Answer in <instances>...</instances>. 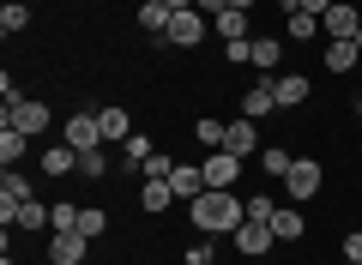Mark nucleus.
Wrapping results in <instances>:
<instances>
[{"instance_id": "nucleus-1", "label": "nucleus", "mask_w": 362, "mask_h": 265, "mask_svg": "<svg viewBox=\"0 0 362 265\" xmlns=\"http://www.w3.org/2000/svg\"><path fill=\"white\" fill-rule=\"evenodd\" d=\"M242 223H247V205L230 187H206L194 199V229H206V235H235Z\"/></svg>"}, {"instance_id": "nucleus-2", "label": "nucleus", "mask_w": 362, "mask_h": 265, "mask_svg": "<svg viewBox=\"0 0 362 265\" xmlns=\"http://www.w3.org/2000/svg\"><path fill=\"white\" fill-rule=\"evenodd\" d=\"M163 42H169V49H194V42H206V13H199V6L175 13V18H169V30H163Z\"/></svg>"}, {"instance_id": "nucleus-3", "label": "nucleus", "mask_w": 362, "mask_h": 265, "mask_svg": "<svg viewBox=\"0 0 362 265\" xmlns=\"http://www.w3.org/2000/svg\"><path fill=\"white\" fill-rule=\"evenodd\" d=\"M37 199V193H30V181L18 175V169H6V175H0V223L13 229V217H18V205H30Z\"/></svg>"}, {"instance_id": "nucleus-4", "label": "nucleus", "mask_w": 362, "mask_h": 265, "mask_svg": "<svg viewBox=\"0 0 362 265\" xmlns=\"http://www.w3.org/2000/svg\"><path fill=\"white\" fill-rule=\"evenodd\" d=\"M320 181H326V169L314 163V157H296V163H290V175H284V187H290V199H314V193H320Z\"/></svg>"}, {"instance_id": "nucleus-5", "label": "nucleus", "mask_w": 362, "mask_h": 265, "mask_svg": "<svg viewBox=\"0 0 362 265\" xmlns=\"http://www.w3.org/2000/svg\"><path fill=\"white\" fill-rule=\"evenodd\" d=\"M61 139L73 145V151H97V145H103V126H97V109H85V114H73V121L61 126Z\"/></svg>"}, {"instance_id": "nucleus-6", "label": "nucleus", "mask_w": 362, "mask_h": 265, "mask_svg": "<svg viewBox=\"0 0 362 265\" xmlns=\"http://www.w3.org/2000/svg\"><path fill=\"white\" fill-rule=\"evenodd\" d=\"M320 30H326L332 42H344V37H356V30H362V18H356V6H350V0H332V6L320 13Z\"/></svg>"}, {"instance_id": "nucleus-7", "label": "nucleus", "mask_w": 362, "mask_h": 265, "mask_svg": "<svg viewBox=\"0 0 362 265\" xmlns=\"http://www.w3.org/2000/svg\"><path fill=\"white\" fill-rule=\"evenodd\" d=\"M85 247H90V235H85V229H54L49 259H54V265H85Z\"/></svg>"}, {"instance_id": "nucleus-8", "label": "nucleus", "mask_w": 362, "mask_h": 265, "mask_svg": "<svg viewBox=\"0 0 362 265\" xmlns=\"http://www.w3.org/2000/svg\"><path fill=\"white\" fill-rule=\"evenodd\" d=\"M6 126H18V133H42V126H49V102H13V109H6Z\"/></svg>"}, {"instance_id": "nucleus-9", "label": "nucleus", "mask_w": 362, "mask_h": 265, "mask_svg": "<svg viewBox=\"0 0 362 265\" xmlns=\"http://www.w3.org/2000/svg\"><path fill=\"white\" fill-rule=\"evenodd\" d=\"M235 175H242V157L235 151H211L206 157V187H235Z\"/></svg>"}, {"instance_id": "nucleus-10", "label": "nucleus", "mask_w": 362, "mask_h": 265, "mask_svg": "<svg viewBox=\"0 0 362 265\" xmlns=\"http://www.w3.org/2000/svg\"><path fill=\"white\" fill-rule=\"evenodd\" d=\"M272 97H278V109H296V102H308V78L302 73H272Z\"/></svg>"}, {"instance_id": "nucleus-11", "label": "nucleus", "mask_w": 362, "mask_h": 265, "mask_svg": "<svg viewBox=\"0 0 362 265\" xmlns=\"http://www.w3.org/2000/svg\"><path fill=\"white\" fill-rule=\"evenodd\" d=\"M272 241H278V235H272V223H242V229H235V247H242L247 259L272 253Z\"/></svg>"}, {"instance_id": "nucleus-12", "label": "nucleus", "mask_w": 362, "mask_h": 265, "mask_svg": "<svg viewBox=\"0 0 362 265\" xmlns=\"http://www.w3.org/2000/svg\"><path fill=\"white\" fill-rule=\"evenodd\" d=\"M169 187H175V199H187V205H194L199 193H206V169H194V163H175Z\"/></svg>"}, {"instance_id": "nucleus-13", "label": "nucleus", "mask_w": 362, "mask_h": 265, "mask_svg": "<svg viewBox=\"0 0 362 265\" xmlns=\"http://www.w3.org/2000/svg\"><path fill=\"white\" fill-rule=\"evenodd\" d=\"M254 145H259L254 121H247V114H235V121H230V139H223V151H235V157L247 163V157H254Z\"/></svg>"}, {"instance_id": "nucleus-14", "label": "nucleus", "mask_w": 362, "mask_h": 265, "mask_svg": "<svg viewBox=\"0 0 362 265\" xmlns=\"http://www.w3.org/2000/svg\"><path fill=\"white\" fill-rule=\"evenodd\" d=\"M42 175H61V181H66V175H78V151H73L66 139H61V145H49V151H42Z\"/></svg>"}, {"instance_id": "nucleus-15", "label": "nucleus", "mask_w": 362, "mask_h": 265, "mask_svg": "<svg viewBox=\"0 0 362 265\" xmlns=\"http://www.w3.org/2000/svg\"><path fill=\"white\" fill-rule=\"evenodd\" d=\"M97 126H103V139H133V114L121 109V102H109V109H97Z\"/></svg>"}, {"instance_id": "nucleus-16", "label": "nucleus", "mask_w": 362, "mask_h": 265, "mask_svg": "<svg viewBox=\"0 0 362 265\" xmlns=\"http://www.w3.org/2000/svg\"><path fill=\"white\" fill-rule=\"evenodd\" d=\"M356 61H362V49L356 42H326V73H356Z\"/></svg>"}, {"instance_id": "nucleus-17", "label": "nucleus", "mask_w": 362, "mask_h": 265, "mask_svg": "<svg viewBox=\"0 0 362 265\" xmlns=\"http://www.w3.org/2000/svg\"><path fill=\"white\" fill-rule=\"evenodd\" d=\"M302 229H308V223H302L296 205H278V211H272V235H278V241H302Z\"/></svg>"}, {"instance_id": "nucleus-18", "label": "nucleus", "mask_w": 362, "mask_h": 265, "mask_svg": "<svg viewBox=\"0 0 362 265\" xmlns=\"http://www.w3.org/2000/svg\"><path fill=\"white\" fill-rule=\"evenodd\" d=\"M272 109H278V97H272V78H266V85H254V90L242 97V114H247V121H266Z\"/></svg>"}, {"instance_id": "nucleus-19", "label": "nucleus", "mask_w": 362, "mask_h": 265, "mask_svg": "<svg viewBox=\"0 0 362 265\" xmlns=\"http://www.w3.org/2000/svg\"><path fill=\"white\" fill-rule=\"evenodd\" d=\"M25 151H30V133H18V126H6V121H0V163L13 169Z\"/></svg>"}, {"instance_id": "nucleus-20", "label": "nucleus", "mask_w": 362, "mask_h": 265, "mask_svg": "<svg viewBox=\"0 0 362 265\" xmlns=\"http://www.w3.org/2000/svg\"><path fill=\"white\" fill-rule=\"evenodd\" d=\"M169 18H175V13H169L163 0H145V6H139V30H145V37H163Z\"/></svg>"}, {"instance_id": "nucleus-21", "label": "nucleus", "mask_w": 362, "mask_h": 265, "mask_svg": "<svg viewBox=\"0 0 362 265\" xmlns=\"http://www.w3.org/2000/svg\"><path fill=\"white\" fill-rule=\"evenodd\" d=\"M139 205H145V211H157V217H163L169 205H175V187H169V181H145V187H139Z\"/></svg>"}, {"instance_id": "nucleus-22", "label": "nucleus", "mask_w": 362, "mask_h": 265, "mask_svg": "<svg viewBox=\"0 0 362 265\" xmlns=\"http://www.w3.org/2000/svg\"><path fill=\"white\" fill-rule=\"evenodd\" d=\"M13 229H54V211H49V205H42V199H30V205H18Z\"/></svg>"}, {"instance_id": "nucleus-23", "label": "nucleus", "mask_w": 362, "mask_h": 265, "mask_svg": "<svg viewBox=\"0 0 362 265\" xmlns=\"http://www.w3.org/2000/svg\"><path fill=\"white\" fill-rule=\"evenodd\" d=\"M194 139L206 145V151H223V139H230V121H211V114H199V126H194Z\"/></svg>"}, {"instance_id": "nucleus-24", "label": "nucleus", "mask_w": 362, "mask_h": 265, "mask_svg": "<svg viewBox=\"0 0 362 265\" xmlns=\"http://www.w3.org/2000/svg\"><path fill=\"white\" fill-rule=\"evenodd\" d=\"M278 61H284V37H254V66L259 73H272Z\"/></svg>"}, {"instance_id": "nucleus-25", "label": "nucleus", "mask_w": 362, "mask_h": 265, "mask_svg": "<svg viewBox=\"0 0 362 265\" xmlns=\"http://www.w3.org/2000/svg\"><path fill=\"white\" fill-rule=\"evenodd\" d=\"M211 25H218V37H223V42H235V37H247V13H235V6H223V13L211 18Z\"/></svg>"}, {"instance_id": "nucleus-26", "label": "nucleus", "mask_w": 362, "mask_h": 265, "mask_svg": "<svg viewBox=\"0 0 362 265\" xmlns=\"http://www.w3.org/2000/svg\"><path fill=\"white\" fill-rule=\"evenodd\" d=\"M284 37H290V42H308V37H320V18L296 6V13H290V30H284Z\"/></svg>"}, {"instance_id": "nucleus-27", "label": "nucleus", "mask_w": 362, "mask_h": 265, "mask_svg": "<svg viewBox=\"0 0 362 265\" xmlns=\"http://www.w3.org/2000/svg\"><path fill=\"white\" fill-rule=\"evenodd\" d=\"M145 157H151V139H145V133L121 139V163H127V169H145Z\"/></svg>"}, {"instance_id": "nucleus-28", "label": "nucleus", "mask_w": 362, "mask_h": 265, "mask_svg": "<svg viewBox=\"0 0 362 265\" xmlns=\"http://www.w3.org/2000/svg\"><path fill=\"white\" fill-rule=\"evenodd\" d=\"M290 163H296V157H290L284 145H272V151H259V169H266V175H278V181L290 175Z\"/></svg>"}, {"instance_id": "nucleus-29", "label": "nucleus", "mask_w": 362, "mask_h": 265, "mask_svg": "<svg viewBox=\"0 0 362 265\" xmlns=\"http://www.w3.org/2000/svg\"><path fill=\"white\" fill-rule=\"evenodd\" d=\"M78 175H85V181H103V175H109V157H103V145H97V151H78Z\"/></svg>"}, {"instance_id": "nucleus-30", "label": "nucleus", "mask_w": 362, "mask_h": 265, "mask_svg": "<svg viewBox=\"0 0 362 265\" xmlns=\"http://www.w3.org/2000/svg\"><path fill=\"white\" fill-rule=\"evenodd\" d=\"M25 25H30V6H18V0H6V6H0V30L13 37V30H25Z\"/></svg>"}, {"instance_id": "nucleus-31", "label": "nucleus", "mask_w": 362, "mask_h": 265, "mask_svg": "<svg viewBox=\"0 0 362 265\" xmlns=\"http://www.w3.org/2000/svg\"><path fill=\"white\" fill-rule=\"evenodd\" d=\"M169 175H175V157H169V151H151V157H145V181H169Z\"/></svg>"}, {"instance_id": "nucleus-32", "label": "nucleus", "mask_w": 362, "mask_h": 265, "mask_svg": "<svg viewBox=\"0 0 362 265\" xmlns=\"http://www.w3.org/2000/svg\"><path fill=\"white\" fill-rule=\"evenodd\" d=\"M242 205H247V223H272V211H278L272 193H259V187H254V199H242Z\"/></svg>"}, {"instance_id": "nucleus-33", "label": "nucleus", "mask_w": 362, "mask_h": 265, "mask_svg": "<svg viewBox=\"0 0 362 265\" xmlns=\"http://www.w3.org/2000/svg\"><path fill=\"white\" fill-rule=\"evenodd\" d=\"M49 211H54V229H78V211H85V205H73V199H54Z\"/></svg>"}, {"instance_id": "nucleus-34", "label": "nucleus", "mask_w": 362, "mask_h": 265, "mask_svg": "<svg viewBox=\"0 0 362 265\" xmlns=\"http://www.w3.org/2000/svg\"><path fill=\"white\" fill-rule=\"evenodd\" d=\"M78 229H85V235L97 241V235H103V229H109V217L97 211V205H85V211H78Z\"/></svg>"}, {"instance_id": "nucleus-35", "label": "nucleus", "mask_w": 362, "mask_h": 265, "mask_svg": "<svg viewBox=\"0 0 362 265\" xmlns=\"http://www.w3.org/2000/svg\"><path fill=\"white\" fill-rule=\"evenodd\" d=\"M223 54H230L235 66H247V61H254V37H235V42H223Z\"/></svg>"}, {"instance_id": "nucleus-36", "label": "nucleus", "mask_w": 362, "mask_h": 265, "mask_svg": "<svg viewBox=\"0 0 362 265\" xmlns=\"http://www.w3.org/2000/svg\"><path fill=\"white\" fill-rule=\"evenodd\" d=\"M344 259L362 265V229H350V235H344Z\"/></svg>"}, {"instance_id": "nucleus-37", "label": "nucleus", "mask_w": 362, "mask_h": 265, "mask_svg": "<svg viewBox=\"0 0 362 265\" xmlns=\"http://www.w3.org/2000/svg\"><path fill=\"white\" fill-rule=\"evenodd\" d=\"M187 265H211V241L206 247H187Z\"/></svg>"}, {"instance_id": "nucleus-38", "label": "nucleus", "mask_w": 362, "mask_h": 265, "mask_svg": "<svg viewBox=\"0 0 362 265\" xmlns=\"http://www.w3.org/2000/svg\"><path fill=\"white\" fill-rule=\"evenodd\" d=\"M194 6H199V13H206V18H218L223 6H230V0H194Z\"/></svg>"}, {"instance_id": "nucleus-39", "label": "nucleus", "mask_w": 362, "mask_h": 265, "mask_svg": "<svg viewBox=\"0 0 362 265\" xmlns=\"http://www.w3.org/2000/svg\"><path fill=\"white\" fill-rule=\"evenodd\" d=\"M296 6H302V13H314V18H320L326 6H332V0H296Z\"/></svg>"}, {"instance_id": "nucleus-40", "label": "nucleus", "mask_w": 362, "mask_h": 265, "mask_svg": "<svg viewBox=\"0 0 362 265\" xmlns=\"http://www.w3.org/2000/svg\"><path fill=\"white\" fill-rule=\"evenodd\" d=\"M163 6H169V13H187V6H194V0H163Z\"/></svg>"}, {"instance_id": "nucleus-41", "label": "nucleus", "mask_w": 362, "mask_h": 265, "mask_svg": "<svg viewBox=\"0 0 362 265\" xmlns=\"http://www.w3.org/2000/svg\"><path fill=\"white\" fill-rule=\"evenodd\" d=\"M230 6H235V13H254V0H230Z\"/></svg>"}, {"instance_id": "nucleus-42", "label": "nucleus", "mask_w": 362, "mask_h": 265, "mask_svg": "<svg viewBox=\"0 0 362 265\" xmlns=\"http://www.w3.org/2000/svg\"><path fill=\"white\" fill-rule=\"evenodd\" d=\"M350 42H356V49H362V30H356V37H350Z\"/></svg>"}, {"instance_id": "nucleus-43", "label": "nucleus", "mask_w": 362, "mask_h": 265, "mask_svg": "<svg viewBox=\"0 0 362 265\" xmlns=\"http://www.w3.org/2000/svg\"><path fill=\"white\" fill-rule=\"evenodd\" d=\"M356 114H362V102H356Z\"/></svg>"}]
</instances>
